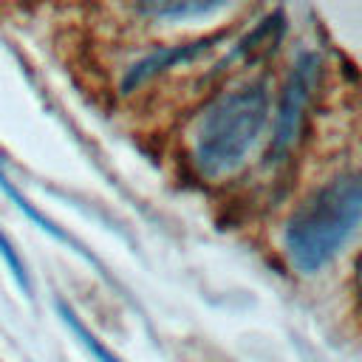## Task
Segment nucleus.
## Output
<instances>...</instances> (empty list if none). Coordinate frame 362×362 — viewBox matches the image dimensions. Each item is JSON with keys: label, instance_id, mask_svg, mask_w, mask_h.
<instances>
[{"label": "nucleus", "instance_id": "obj_1", "mask_svg": "<svg viewBox=\"0 0 362 362\" xmlns=\"http://www.w3.org/2000/svg\"><path fill=\"white\" fill-rule=\"evenodd\" d=\"M362 223V170L334 175L288 215L283 229V252L288 263L314 274L325 269Z\"/></svg>", "mask_w": 362, "mask_h": 362}, {"label": "nucleus", "instance_id": "obj_2", "mask_svg": "<svg viewBox=\"0 0 362 362\" xmlns=\"http://www.w3.org/2000/svg\"><path fill=\"white\" fill-rule=\"evenodd\" d=\"M269 122L266 82H246L221 93L198 119L192 133V164L204 178L235 173L257 144Z\"/></svg>", "mask_w": 362, "mask_h": 362}, {"label": "nucleus", "instance_id": "obj_3", "mask_svg": "<svg viewBox=\"0 0 362 362\" xmlns=\"http://www.w3.org/2000/svg\"><path fill=\"white\" fill-rule=\"evenodd\" d=\"M320 76H322V62L317 54H303L294 62V68L283 85L280 102H277L274 130H272V144H269V161H283L294 150V144L303 133L308 102L320 88Z\"/></svg>", "mask_w": 362, "mask_h": 362}, {"label": "nucleus", "instance_id": "obj_4", "mask_svg": "<svg viewBox=\"0 0 362 362\" xmlns=\"http://www.w3.org/2000/svg\"><path fill=\"white\" fill-rule=\"evenodd\" d=\"M226 34H209V37H201V40H192V42H175V45H164V48H156L153 54H147L144 59L133 62L122 79V90H136L139 85H144L147 79L175 68V65H187V62H195L198 57H204L209 48H215L218 42H223Z\"/></svg>", "mask_w": 362, "mask_h": 362}, {"label": "nucleus", "instance_id": "obj_5", "mask_svg": "<svg viewBox=\"0 0 362 362\" xmlns=\"http://www.w3.org/2000/svg\"><path fill=\"white\" fill-rule=\"evenodd\" d=\"M0 189H3V195H6V198H8V201H11V204H14V206H17V209H20V212H23V215H25V218L34 223V226H40L45 235H51L54 240L65 243V246H68V249H74L76 255H82L88 263L99 266V260H96V257H93V255H90V252H88V249H85V246H82V243H79V240H76L71 232H65V229H62L57 221H51L45 212H40V209H37V206H34V204H31V201H28V198H25V195H23V192H20V189L11 184V181H8V175L3 173V167H0Z\"/></svg>", "mask_w": 362, "mask_h": 362}, {"label": "nucleus", "instance_id": "obj_6", "mask_svg": "<svg viewBox=\"0 0 362 362\" xmlns=\"http://www.w3.org/2000/svg\"><path fill=\"white\" fill-rule=\"evenodd\" d=\"M229 8L226 3H204V0H175V3H141L139 11L156 20H189V17H212Z\"/></svg>", "mask_w": 362, "mask_h": 362}, {"label": "nucleus", "instance_id": "obj_7", "mask_svg": "<svg viewBox=\"0 0 362 362\" xmlns=\"http://www.w3.org/2000/svg\"><path fill=\"white\" fill-rule=\"evenodd\" d=\"M57 311H59L62 322L68 325V331L76 337V342H82V348H85L96 362H122V359H119V356H116V354H113V351H110V348H107V345H105V342H102V339H99V337H96L79 317H76V311H74L68 303L59 300V303H57Z\"/></svg>", "mask_w": 362, "mask_h": 362}, {"label": "nucleus", "instance_id": "obj_8", "mask_svg": "<svg viewBox=\"0 0 362 362\" xmlns=\"http://www.w3.org/2000/svg\"><path fill=\"white\" fill-rule=\"evenodd\" d=\"M0 257H3V263L8 266L11 277L17 280V286H20L25 294H31V277H28V272H25V263L20 260V255L14 252V246H11V240L3 235V229H0Z\"/></svg>", "mask_w": 362, "mask_h": 362}, {"label": "nucleus", "instance_id": "obj_9", "mask_svg": "<svg viewBox=\"0 0 362 362\" xmlns=\"http://www.w3.org/2000/svg\"><path fill=\"white\" fill-rule=\"evenodd\" d=\"M356 288H359V297H362V255H359V263H356Z\"/></svg>", "mask_w": 362, "mask_h": 362}]
</instances>
